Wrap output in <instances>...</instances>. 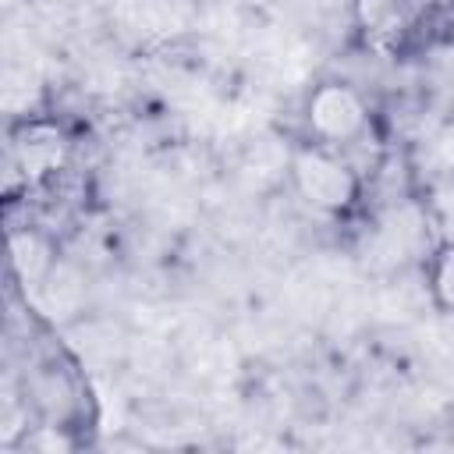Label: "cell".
<instances>
[{
    "mask_svg": "<svg viewBox=\"0 0 454 454\" xmlns=\"http://www.w3.org/2000/svg\"><path fill=\"white\" fill-rule=\"evenodd\" d=\"M291 177H294L298 195H301L309 206L323 209V213H340V209H348L351 199H355V188H358L351 167H348L344 160L330 156L326 149H316V145L294 153V160H291Z\"/></svg>",
    "mask_w": 454,
    "mask_h": 454,
    "instance_id": "6da1fadb",
    "label": "cell"
},
{
    "mask_svg": "<svg viewBox=\"0 0 454 454\" xmlns=\"http://www.w3.org/2000/svg\"><path fill=\"white\" fill-rule=\"evenodd\" d=\"M305 121L323 142H351L365 128V103L340 82H323L309 92Z\"/></svg>",
    "mask_w": 454,
    "mask_h": 454,
    "instance_id": "7a4b0ae2",
    "label": "cell"
},
{
    "mask_svg": "<svg viewBox=\"0 0 454 454\" xmlns=\"http://www.w3.org/2000/svg\"><path fill=\"white\" fill-rule=\"evenodd\" d=\"M433 294L443 312H454V245H447L433 262Z\"/></svg>",
    "mask_w": 454,
    "mask_h": 454,
    "instance_id": "3957f363",
    "label": "cell"
},
{
    "mask_svg": "<svg viewBox=\"0 0 454 454\" xmlns=\"http://www.w3.org/2000/svg\"><path fill=\"white\" fill-rule=\"evenodd\" d=\"M397 18H401L397 0H358V21L369 32H387L390 25H397Z\"/></svg>",
    "mask_w": 454,
    "mask_h": 454,
    "instance_id": "277c9868",
    "label": "cell"
}]
</instances>
